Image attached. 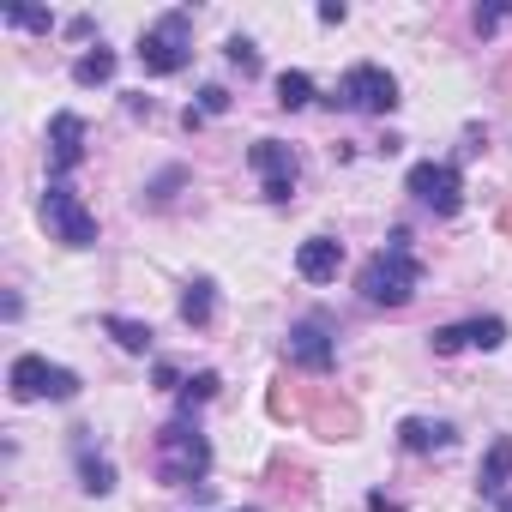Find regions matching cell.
I'll return each mask as SVG.
<instances>
[{"label":"cell","mask_w":512,"mask_h":512,"mask_svg":"<svg viewBox=\"0 0 512 512\" xmlns=\"http://www.w3.org/2000/svg\"><path fill=\"white\" fill-rule=\"evenodd\" d=\"M193 61V13H163L157 25H145L139 37V67L151 79H169Z\"/></svg>","instance_id":"obj_3"},{"label":"cell","mask_w":512,"mask_h":512,"mask_svg":"<svg viewBox=\"0 0 512 512\" xmlns=\"http://www.w3.org/2000/svg\"><path fill=\"white\" fill-rule=\"evenodd\" d=\"M43 223H49V235L61 247H97V211L73 187H61V181L43 193Z\"/></svg>","instance_id":"obj_6"},{"label":"cell","mask_w":512,"mask_h":512,"mask_svg":"<svg viewBox=\"0 0 512 512\" xmlns=\"http://www.w3.org/2000/svg\"><path fill=\"white\" fill-rule=\"evenodd\" d=\"M500 19H512V7H476V19H470V25H476V31L488 37V31H494Z\"/></svg>","instance_id":"obj_25"},{"label":"cell","mask_w":512,"mask_h":512,"mask_svg":"<svg viewBox=\"0 0 512 512\" xmlns=\"http://www.w3.org/2000/svg\"><path fill=\"white\" fill-rule=\"evenodd\" d=\"M223 55H229V67H241V79L260 73V49H253L247 37H229V43H223Z\"/></svg>","instance_id":"obj_21"},{"label":"cell","mask_w":512,"mask_h":512,"mask_svg":"<svg viewBox=\"0 0 512 512\" xmlns=\"http://www.w3.org/2000/svg\"><path fill=\"white\" fill-rule=\"evenodd\" d=\"M0 19H7L13 31H55V19H49V13H37V7H7Z\"/></svg>","instance_id":"obj_22"},{"label":"cell","mask_w":512,"mask_h":512,"mask_svg":"<svg viewBox=\"0 0 512 512\" xmlns=\"http://www.w3.org/2000/svg\"><path fill=\"white\" fill-rule=\"evenodd\" d=\"M344 19H350L344 0H326V7H320V25H344Z\"/></svg>","instance_id":"obj_27"},{"label":"cell","mask_w":512,"mask_h":512,"mask_svg":"<svg viewBox=\"0 0 512 512\" xmlns=\"http://www.w3.org/2000/svg\"><path fill=\"white\" fill-rule=\"evenodd\" d=\"M163 392H181V374H175V362H157V374H151Z\"/></svg>","instance_id":"obj_26"},{"label":"cell","mask_w":512,"mask_h":512,"mask_svg":"<svg viewBox=\"0 0 512 512\" xmlns=\"http://www.w3.org/2000/svg\"><path fill=\"white\" fill-rule=\"evenodd\" d=\"M49 163H55V175H73V169L85 163V115L61 109V115L49 121Z\"/></svg>","instance_id":"obj_10"},{"label":"cell","mask_w":512,"mask_h":512,"mask_svg":"<svg viewBox=\"0 0 512 512\" xmlns=\"http://www.w3.org/2000/svg\"><path fill=\"white\" fill-rule=\"evenodd\" d=\"M205 470H211V440L187 416H175L157 434V476H163V488H193V482H205Z\"/></svg>","instance_id":"obj_2"},{"label":"cell","mask_w":512,"mask_h":512,"mask_svg":"<svg viewBox=\"0 0 512 512\" xmlns=\"http://www.w3.org/2000/svg\"><path fill=\"white\" fill-rule=\"evenodd\" d=\"M109 79H115V55L109 49H91V55L73 61V85H109Z\"/></svg>","instance_id":"obj_18"},{"label":"cell","mask_w":512,"mask_h":512,"mask_svg":"<svg viewBox=\"0 0 512 512\" xmlns=\"http://www.w3.org/2000/svg\"><path fill=\"white\" fill-rule=\"evenodd\" d=\"M404 187L416 193V205H428L434 217H458L464 211V175L458 163H416L404 175Z\"/></svg>","instance_id":"obj_7"},{"label":"cell","mask_w":512,"mask_h":512,"mask_svg":"<svg viewBox=\"0 0 512 512\" xmlns=\"http://www.w3.org/2000/svg\"><path fill=\"white\" fill-rule=\"evenodd\" d=\"M247 163L266 175V199L272 205H290L296 199V151L284 139H260V145L247 151Z\"/></svg>","instance_id":"obj_9"},{"label":"cell","mask_w":512,"mask_h":512,"mask_svg":"<svg viewBox=\"0 0 512 512\" xmlns=\"http://www.w3.org/2000/svg\"><path fill=\"white\" fill-rule=\"evenodd\" d=\"M284 350H290V362L308 368V374H332V368H338V338H332L326 320H296Z\"/></svg>","instance_id":"obj_8"},{"label":"cell","mask_w":512,"mask_h":512,"mask_svg":"<svg viewBox=\"0 0 512 512\" xmlns=\"http://www.w3.org/2000/svg\"><path fill=\"white\" fill-rule=\"evenodd\" d=\"M73 446H79V488H85V494H97V500H103V494H115V464H109L103 452H91L85 428H79V440H73Z\"/></svg>","instance_id":"obj_12"},{"label":"cell","mask_w":512,"mask_h":512,"mask_svg":"<svg viewBox=\"0 0 512 512\" xmlns=\"http://www.w3.org/2000/svg\"><path fill=\"white\" fill-rule=\"evenodd\" d=\"M296 272H302L308 284H332V278L344 272V241H338V235H308V241L296 247Z\"/></svg>","instance_id":"obj_11"},{"label":"cell","mask_w":512,"mask_h":512,"mask_svg":"<svg viewBox=\"0 0 512 512\" xmlns=\"http://www.w3.org/2000/svg\"><path fill=\"white\" fill-rule=\"evenodd\" d=\"M314 103V79L308 73H284L278 79V109H308Z\"/></svg>","instance_id":"obj_20"},{"label":"cell","mask_w":512,"mask_h":512,"mask_svg":"<svg viewBox=\"0 0 512 512\" xmlns=\"http://www.w3.org/2000/svg\"><path fill=\"white\" fill-rule=\"evenodd\" d=\"M398 446H404V452H440V446H452V422L404 416V422H398Z\"/></svg>","instance_id":"obj_14"},{"label":"cell","mask_w":512,"mask_h":512,"mask_svg":"<svg viewBox=\"0 0 512 512\" xmlns=\"http://www.w3.org/2000/svg\"><path fill=\"white\" fill-rule=\"evenodd\" d=\"M223 109H229V91L223 85H205L199 91V115H223Z\"/></svg>","instance_id":"obj_24"},{"label":"cell","mask_w":512,"mask_h":512,"mask_svg":"<svg viewBox=\"0 0 512 512\" xmlns=\"http://www.w3.org/2000/svg\"><path fill=\"white\" fill-rule=\"evenodd\" d=\"M181 320H187L193 332H205V326L217 320V284H211V278H193V284L181 290Z\"/></svg>","instance_id":"obj_15"},{"label":"cell","mask_w":512,"mask_h":512,"mask_svg":"<svg viewBox=\"0 0 512 512\" xmlns=\"http://www.w3.org/2000/svg\"><path fill=\"white\" fill-rule=\"evenodd\" d=\"M500 512H512V494H500Z\"/></svg>","instance_id":"obj_29"},{"label":"cell","mask_w":512,"mask_h":512,"mask_svg":"<svg viewBox=\"0 0 512 512\" xmlns=\"http://www.w3.org/2000/svg\"><path fill=\"white\" fill-rule=\"evenodd\" d=\"M332 109H356V115H392L398 109V79L374 61H356L344 79H338V97H326Z\"/></svg>","instance_id":"obj_4"},{"label":"cell","mask_w":512,"mask_h":512,"mask_svg":"<svg viewBox=\"0 0 512 512\" xmlns=\"http://www.w3.org/2000/svg\"><path fill=\"white\" fill-rule=\"evenodd\" d=\"M217 386H223V380H217L211 368H199L193 380H181V392H175V410L193 422V410H199V404H211V398H217Z\"/></svg>","instance_id":"obj_17"},{"label":"cell","mask_w":512,"mask_h":512,"mask_svg":"<svg viewBox=\"0 0 512 512\" xmlns=\"http://www.w3.org/2000/svg\"><path fill=\"white\" fill-rule=\"evenodd\" d=\"M464 344H470V338H464V326H440V332H434V356H458Z\"/></svg>","instance_id":"obj_23"},{"label":"cell","mask_w":512,"mask_h":512,"mask_svg":"<svg viewBox=\"0 0 512 512\" xmlns=\"http://www.w3.org/2000/svg\"><path fill=\"white\" fill-rule=\"evenodd\" d=\"M356 290H362V302H374V308H404V302L422 290V260L410 253V235H404V229H392V241L362 266Z\"/></svg>","instance_id":"obj_1"},{"label":"cell","mask_w":512,"mask_h":512,"mask_svg":"<svg viewBox=\"0 0 512 512\" xmlns=\"http://www.w3.org/2000/svg\"><path fill=\"white\" fill-rule=\"evenodd\" d=\"M464 338H470V350H500V344H506V320H500V314H476V320L464 326Z\"/></svg>","instance_id":"obj_19"},{"label":"cell","mask_w":512,"mask_h":512,"mask_svg":"<svg viewBox=\"0 0 512 512\" xmlns=\"http://www.w3.org/2000/svg\"><path fill=\"white\" fill-rule=\"evenodd\" d=\"M241 512H260V506H241Z\"/></svg>","instance_id":"obj_30"},{"label":"cell","mask_w":512,"mask_h":512,"mask_svg":"<svg viewBox=\"0 0 512 512\" xmlns=\"http://www.w3.org/2000/svg\"><path fill=\"white\" fill-rule=\"evenodd\" d=\"M506 482H512V440L500 434L476 464V494H506Z\"/></svg>","instance_id":"obj_13"},{"label":"cell","mask_w":512,"mask_h":512,"mask_svg":"<svg viewBox=\"0 0 512 512\" xmlns=\"http://www.w3.org/2000/svg\"><path fill=\"white\" fill-rule=\"evenodd\" d=\"M103 332H109L127 356H151V326H139V320H127V314H109Z\"/></svg>","instance_id":"obj_16"},{"label":"cell","mask_w":512,"mask_h":512,"mask_svg":"<svg viewBox=\"0 0 512 512\" xmlns=\"http://www.w3.org/2000/svg\"><path fill=\"white\" fill-rule=\"evenodd\" d=\"M7 386H13V398H19V404H37V398L67 404V398H79V374H73V368L43 362V356H31V350H25V356H13Z\"/></svg>","instance_id":"obj_5"},{"label":"cell","mask_w":512,"mask_h":512,"mask_svg":"<svg viewBox=\"0 0 512 512\" xmlns=\"http://www.w3.org/2000/svg\"><path fill=\"white\" fill-rule=\"evenodd\" d=\"M368 512H404V506H398L392 494H368Z\"/></svg>","instance_id":"obj_28"}]
</instances>
